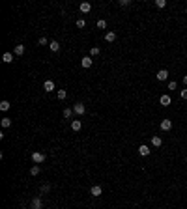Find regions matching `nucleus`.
Wrapping results in <instances>:
<instances>
[{"label": "nucleus", "instance_id": "393cba45", "mask_svg": "<svg viewBox=\"0 0 187 209\" xmlns=\"http://www.w3.org/2000/svg\"><path fill=\"white\" fill-rule=\"evenodd\" d=\"M71 108H64V118H71Z\"/></svg>", "mask_w": 187, "mask_h": 209}, {"label": "nucleus", "instance_id": "9b49d317", "mask_svg": "<svg viewBox=\"0 0 187 209\" xmlns=\"http://www.w3.org/2000/svg\"><path fill=\"white\" fill-rule=\"evenodd\" d=\"M79 9H80L82 13H88L90 9H92V4H90V2H82V4L79 6Z\"/></svg>", "mask_w": 187, "mask_h": 209}, {"label": "nucleus", "instance_id": "6ab92c4d", "mask_svg": "<svg viewBox=\"0 0 187 209\" xmlns=\"http://www.w3.org/2000/svg\"><path fill=\"white\" fill-rule=\"evenodd\" d=\"M39 172H41V168H39V164H36V166H32V168H30V176H38Z\"/></svg>", "mask_w": 187, "mask_h": 209}, {"label": "nucleus", "instance_id": "f03ea898", "mask_svg": "<svg viewBox=\"0 0 187 209\" xmlns=\"http://www.w3.org/2000/svg\"><path fill=\"white\" fill-rule=\"evenodd\" d=\"M32 161L36 162V164H41V162L45 161V155L39 153V151H34V153H32Z\"/></svg>", "mask_w": 187, "mask_h": 209}, {"label": "nucleus", "instance_id": "aec40b11", "mask_svg": "<svg viewBox=\"0 0 187 209\" xmlns=\"http://www.w3.org/2000/svg\"><path fill=\"white\" fill-rule=\"evenodd\" d=\"M9 106H11V105H9V101L4 99L2 103H0V110H4V112H6V110H9Z\"/></svg>", "mask_w": 187, "mask_h": 209}, {"label": "nucleus", "instance_id": "a211bd4d", "mask_svg": "<svg viewBox=\"0 0 187 209\" xmlns=\"http://www.w3.org/2000/svg\"><path fill=\"white\" fill-rule=\"evenodd\" d=\"M56 97H58L60 101H64L65 97H68V91H65V90H58V91H56Z\"/></svg>", "mask_w": 187, "mask_h": 209}, {"label": "nucleus", "instance_id": "dca6fc26", "mask_svg": "<svg viewBox=\"0 0 187 209\" xmlns=\"http://www.w3.org/2000/svg\"><path fill=\"white\" fill-rule=\"evenodd\" d=\"M80 127H82V123H80L79 120H73V121H71V129H73V131H80Z\"/></svg>", "mask_w": 187, "mask_h": 209}, {"label": "nucleus", "instance_id": "412c9836", "mask_svg": "<svg viewBox=\"0 0 187 209\" xmlns=\"http://www.w3.org/2000/svg\"><path fill=\"white\" fill-rule=\"evenodd\" d=\"M97 28L105 30V28H107V21H105V19H99V21H97Z\"/></svg>", "mask_w": 187, "mask_h": 209}, {"label": "nucleus", "instance_id": "0eeeda50", "mask_svg": "<svg viewBox=\"0 0 187 209\" xmlns=\"http://www.w3.org/2000/svg\"><path fill=\"white\" fill-rule=\"evenodd\" d=\"M101 192H103V191H101V185H94L92 188H90V194H92V196H95V198H97V196H101Z\"/></svg>", "mask_w": 187, "mask_h": 209}, {"label": "nucleus", "instance_id": "c85d7f7f", "mask_svg": "<svg viewBox=\"0 0 187 209\" xmlns=\"http://www.w3.org/2000/svg\"><path fill=\"white\" fill-rule=\"evenodd\" d=\"M180 97H181V99H187V88L180 91Z\"/></svg>", "mask_w": 187, "mask_h": 209}, {"label": "nucleus", "instance_id": "cd10ccee", "mask_svg": "<svg viewBox=\"0 0 187 209\" xmlns=\"http://www.w3.org/2000/svg\"><path fill=\"white\" fill-rule=\"evenodd\" d=\"M49 43V39L47 38H43V35H41V38H39V45H47Z\"/></svg>", "mask_w": 187, "mask_h": 209}, {"label": "nucleus", "instance_id": "5701e85b", "mask_svg": "<svg viewBox=\"0 0 187 209\" xmlns=\"http://www.w3.org/2000/svg\"><path fill=\"white\" fill-rule=\"evenodd\" d=\"M155 6H157L159 9H163L166 6V0H155Z\"/></svg>", "mask_w": 187, "mask_h": 209}, {"label": "nucleus", "instance_id": "9d476101", "mask_svg": "<svg viewBox=\"0 0 187 209\" xmlns=\"http://www.w3.org/2000/svg\"><path fill=\"white\" fill-rule=\"evenodd\" d=\"M161 144H163V138H161V136H151V146L154 147H161Z\"/></svg>", "mask_w": 187, "mask_h": 209}, {"label": "nucleus", "instance_id": "a878e982", "mask_svg": "<svg viewBox=\"0 0 187 209\" xmlns=\"http://www.w3.org/2000/svg\"><path fill=\"white\" fill-rule=\"evenodd\" d=\"M49 191H50V187L47 185V183H45V185H41V192H43V194H47Z\"/></svg>", "mask_w": 187, "mask_h": 209}, {"label": "nucleus", "instance_id": "b1692460", "mask_svg": "<svg viewBox=\"0 0 187 209\" xmlns=\"http://www.w3.org/2000/svg\"><path fill=\"white\" fill-rule=\"evenodd\" d=\"M86 26V21H84V19H79L77 21V28H84Z\"/></svg>", "mask_w": 187, "mask_h": 209}, {"label": "nucleus", "instance_id": "39448f33", "mask_svg": "<svg viewBox=\"0 0 187 209\" xmlns=\"http://www.w3.org/2000/svg\"><path fill=\"white\" fill-rule=\"evenodd\" d=\"M172 129V121L170 120H161V131H170Z\"/></svg>", "mask_w": 187, "mask_h": 209}, {"label": "nucleus", "instance_id": "7c9ffc66", "mask_svg": "<svg viewBox=\"0 0 187 209\" xmlns=\"http://www.w3.org/2000/svg\"><path fill=\"white\" fill-rule=\"evenodd\" d=\"M120 6H129V0H120Z\"/></svg>", "mask_w": 187, "mask_h": 209}, {"label": "nucleus", "instance_id": "423d86ee", "mask_svg": "<svg viewBox=\"0 0 187 209\" xmlns=\"http://www.w3.org/2000/svg\"><path fill=\"white\" fill-rule=\"evenodd\" d=\"M80 65H82L84 69H88V67H92V58L90 56H84L82 60H80Z\"/></svg>", "mask_w": 187, "mask_h": 209}, {"label": "nucleus", "instance_id": "2eb2a0df", "mask_svg": "<svg viewBox=\"0 0 187 209\" xmlns=\"http://www.w3.org/2000/svg\"><path fill=\"white\" fill-rule=\"evenodd\" d=\"M49 49L53 50V52H58V50H60V43L58 41H50L49 43Z\"/></svg>", "mask_w": 187, "mask_h": 209}, {"label": "nucleus", "instance_id": "f8f14e48", "mask_svg": "<svg viewBox=\"0 0 187 209\" xmlns=\"http://www.w3.org/2000/svg\"><path fill=\"white\" fill-rule=\"evenodd\" d=\"M2 62H4V64H11V62H13V54H11V52H4Z\"/></svg>", "mask_w": 187, "mask_h": 209}, {"label": "nucleus", "instance_id": "2f4dec72", "mask_svg": "<svg viewBox=\"0 0 187 209\" xmlns=\"http://www.w3.org/2000/svg\"><path fill=\"white\" fill-rule=\"evenodd\" d=\"M183 84L187 86V75H185V77H183Z\"/></svg>", "mask_w": 187, "mask_h": 209}, {"label": "nucleus", "instance_id": "6e6552de", "mask_svg": "<svg viewBox=\"0 0 187 209\" xmlns=\"http://www.w3.org/2000/svg\"><path fill=\"white\" fill-rule=\"evenodd\" d=\"M139 153L142 155V157H148V155H150V147L146 146V144H142V146H139Z\"/></svg>", "mask_w": 187, "mask_h": 209}, {"label": "nucleus", "instance_id": "ddd939ff", "mask_svg": "<svg viewBox=\"0 0 187 209\" xmlns=\"http://www.w3.org/2000/svg\"><path fill=\"white\" fill-rule=\"evenodd\" d=\"M105 41H109V43L116 41V34L114 32H107V34H105Z\"/></svg>", "mask_w": 187, "mask_h": 209}, {"label": "nucleus", "instance_id": "bb28decb", "mask_svg": "<svg viewBox=\"0 0 187 209\" xmlns=\"http://www.w3.org/2000/svg\"><path fill=\"white\" fill-rule=\"evenodd\" d=\"M90 54H92V56H97V54H99V47H94L92 50H90Z\"/></svg>", "mask_w": 187, "mask_h": 209}, {"label": "nucleus", "instance_id": "f3484780", "mask_svg": "<svg viewBox=\"0 0 187 209\" xmlns=\"http://www.w3.org/2000/svg\"><path fill=\"white\" fill-rule=\"evenodd\" d=\"M15 54H17V56H23V54H24V45H15Z\"/></svg>", "mask_w": 187, "mask_h": 209}, {"label": "nucleus", "instance_id": "4be33fe9", "mask_svg": "<svg viewBox=\"0 0 187 209\" xmlns=\"http://www.w3.org/2000/svg\"><path fill=\"white\" fill-rule=\"evenodd\" d=\"M0 123H2V127H11V120H9V118H2Z\"/></svg>", "mask_w": 187, "mask_h": 209}, {"label": "nucleus", "instance_id": "4468645a", "mask_svg": "<svg viewBox=\"0 0 187 209\" xmlns=\"http://www.w3.org/2000/svg\"><path fill=\"white\" fill-rule=\"evenodd\" d=\"M41 205H43L41 198H34V200H32V209H41Z\"/></svg>", "mask_w": 187, "mask_h": 209}, {"label": "nucleus", "instance_id": "1a4fd4ad", "mask_svg": "<svg viewBox=\"0 0 187 209\" xmlns=\"http://www.w3.org/2000/svg\"><path fill=\"white\" fill-rule=\"evenodd\" d=\"M43 90L45 91H54V82H53V80H45V82H43Z\"/></svg>", "mask_w": 187, "mask_h": 209}, {"label": "nucleus", "instance_id": "7ed1b4c3", "mask_svg": "<svg viewBox=\"0 0 187 209\" xmlns=\"http://www.w3.org/2000/svg\"><path fill=\"white\" fill-rule=\"evenodd\" d=\"M155 79H157L159 82H163V80L169 79V71H166V69H159V71H157V75H155Z\"/></svg>", "mask_w": 187, "mask_h": 209}, {"label": "nucleus", "instance_id": "f257e3e1", "mask_svg": "<svg viewBox=\"0 0 187 209\" xmlns=\"http://www.w3.org/2000/svg\"><path fill=\"white\" fill-rule=\"evenodd\" d=\"M73 112H75V114H79V116L86 114V106H84V103H75V106H73Z\"/></svg>", "mask_w": 187, "mask_h": 209}, {"label": "nucleus", "instance_id": "c756f323", "mask_svg": "<svg viewBox=\"0 0 187 209\" xmlns=\"http://www.w3.org/2000/svg\"><path fill=\"white\" fill-rule=\"evenodd\" d=\"M176 86H178V84H176L174 80H170V82H169V90H176Z\"/></svg>", "mask_w": 187, "mask_h": 209}, {"label": "nucleus", "instance_id": "20e7f679", "mask_svg": "<svg viewBox=\"0 0 187 209\" xmlns=\"http://www.w3.org/2000/svg\"><path fill=\"white\" fill-rule=\"evenodd\" d=\"M159 103H161V106H169L170 103H172V99H170V95H166V94H163L159 97Z\"/></svg>", "mask_w": 187, "mask_h": 209}]
</instances>
